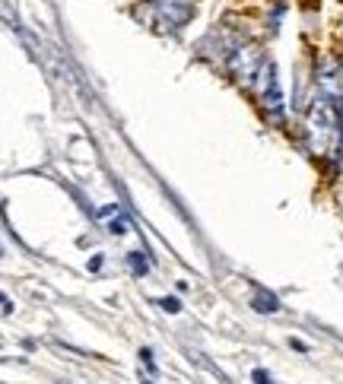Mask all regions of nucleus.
<instances>
[{"mask_svg":"<svg viewBox=\"0 0 343 384\" xmlns=\"http://www.w3.org/2000/svg\"><path fill=\"white\" fill-rule=\"evenodd\" d=\"M308 146L318 156H337L343 150V102L340 95H321L308 114Z\"/></svg>","mask_w":343,"mask_h":384,"instance_id":"nucleus-1","label":"nucleus"},{"mask_svg":"<svg viewBox=\"0 0 343 384\" xmlns=\"http://www.w3.org/2000/svg\"><path fill=\"white\" fill-rule=\"evenodd\" d=\"M251 89L257 93V102L264 105V112L270 114V118H277V121H283V95H280V83H277V67H273L270 61L261 64Z\"/></svg>","mask_w":343,"mask_h":384,"instance_id":"nucleus-2","label":"nucleus"},{"mask_svg":"<svg viewBox=\"0 0 343 384\" xmlns=\"http://www.w3.org/2000/svg\"><path fill=\"white\" fill-rule=\"evenodd\" d=\"M150 3H153V10H156L162 26L181 29L194 16V3H197V0H150Z\"/></svg>","mask_w":343,"mask_h":384,"instance_id":"nucleus-3","label":"nucleus"},{"mask_svg":"<svg viewBox=\"0 0 343 384\" xmlns=\"http://www.w3.org/2000/svg\"><path fill=\"white\" fill-rule=\"evenodd\" d=\"M261 64H264V54L257 48H238L232 51V57H229V70H232V77L242 79V83H254L257 70H261Z\"/></svg>","mask_w":343,"mask_h":384,"instance_id":"nucleus-4","label":"nucleus"},{"mask_svg":"<svg viewBox=\"0 0 343 384\" xmlns=\"http://www.w3.org/2000/svg\"><path fill=\"white\" fill-rule=\"evenodd\" d=\"M277 308H280L277 295H270V292H264V289H257V295H254V312H261V314H273Z\"/></svg>","mask_w":343,"mask_h":384,"instance_id":"nucleus-5","label":"nucleus"},{"mask_svg":"<svg viewBox=\"0 0 343 384\" xmlns=\"http://www.w3.org/2000/svg\"><path fill=\"white\" fill-rule=\"evenodd\" d=\"M130 267H134V273H146V261H143V254H130Z\"/></svg>","mask_w":343,"mask_h":384,"instance_id":"nucleus-6","label":"nucleus"},{"mask_svg":"<svg viewBox=\"0 0 343 384\" xmlns=\"http://www.w3.org/2000/svg\"><path fill=\"white\" fill-rule=\"evenodd\" d=\"M159 305H162V312H172V314L181 312V302H178V299H162Z\"/></svg>","mask_w":343,"mask_h":384,"instance_id":"nucleus-7","label":"nucleus"},{"mask_svg":"<svg viewBox=\"0 0 343 384\" xmlns=\"http://www.w3.org/2000/svg\"><path fill=\"white\" fill-rule=\"evenodd\" d=\"M251 378H254V384H273L270 375H267L264 369H254V375H251Z\"/></svg>","mask_w":343,"mask_h":384,"instance_id":"nucleus-8","label":"nucleus"},{"mask_svg":"<svg viewBox=\"0 0 343 384\" xmlns=\"http://www.w3.org/2000/svg\"><path fill=\"white\" fill-rule=\"evenodd\" d=\"M0 312H3V314H10V312H13V305H10V299H7V295H0Z\"/></svg>","mask_w":343,"mask_h":384,"instance_id":"nucleus-9","label":"nucleus"},{"mask_svg":"<svg viewBox=\"0 0 343 384\" xmlns=\"http://www.w3.org/2000/svg\"><path fill=\"white\" fill-rule=\"evenodd\" d=\"M61 384H64V381H61Z\"/></svg>","mask_w":343,"mask_h":384,"instance_id":"nucleus-10","label":"nucleus"}]
</instances>
